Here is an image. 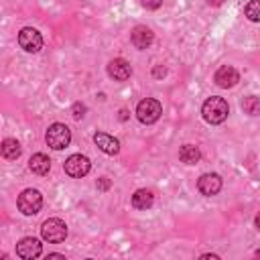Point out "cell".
Instances as JSON below:
<instances>
[{"label": "cell", "instance_id": "cell-5", "mask_svg": "<svg viewBox=\"0 0 260 260\" xmlns=\"http://www.w3.org/2000/svg\"><path fill=\"white\" fill-rule=\"evenodd\" d=\"M20 213L24 215H35L39 213V209L43 207V195L37 191V189H24L20 195H18V201H16Z\"/></svg>", "mask_w": 260, "mask_h": 260}, {"label": "cell", "instance_id": "cell-12", "mask_svg": "<svg viewBox=\"0 0 260 260\" xmlns=\"http://www.w3.org/2000/svg\"><path fill=\"white\" fill-rule=\"evenodd\" d=\"M213 79H215V83L219 87H234L240 81V73L232 65H223V67H219L215 71V77Z\"/></svg>", "mask_w": 260, "mask_h": 260}, {"label": "cell", "instance_id": "cell-13", "mask_svg": "<svg viewBox=\"0 0 260 260\" xmlns=\"http://www.w3.org/2000/svg\"><path fill=\"white\" fill-rule=\"evenodd\" d=\"M93 142H95L106 154H118V152H120V142H118V138H114V136H110V134H106V132H95V134H93Z\"/></svg>", "mask_w": 260, "mask_h": 260}, {"label": "cell", "instance_id": "cell-20", "mask_svg": "<svg viewBox=\"0 0 260 260\" xmlns=\"http://www.w3.org/2000/svg\"><path fill=\"white\" fill-rule=\"evenodd\" d=\"M71 114H73V118H75V120H81V118H83V114H85V106H83L81 102H75V104H73V108H71Z\"/></svg>", "mask_w": 260, "mask_h": 260}, {"label": "cell", "instance_id": "cell-19", "mask_svg": "<svg viewBox=\"0 0 260 260\" xmlns=\"http://www.w3.org/2000/svg\"><path fill=\"white\" fill-rule=\"evenodd\" d=\"M244 14L252 22H260V0H250L244 8Z\"/></svg>", "mask_w": 260, "mask_h": 260}, {"label": "cell", "instance_id": "cell-21", "mask_svg": "<svg viewBox=\"0 0 260 260\" xmlns=\"http://www.w3.org/2000/svg\"><path fill=\"white\" fill-rule=\"evenodd\" d=\"M140 4L144 8H148V10H156V8L162 6V0H140Z\"/></svg>", "mask_w": 260, "mask_h": 260}, {"label": "cell", "instance_id": "cell-16", "mask_svg": "<svg viewBox=\"0 0 260 260\" xmlns=\"http://www.w3.org/2000/svg\"><path fill=\"white\" fill-rule=\"evenodd\" d=\"M0 150H2V156L6 160H14L20 156V142L16 138H4Z\"/></svg>", "mask_w": 260, "mask_h": 260}, {"label": "cell", "instance_id": "cell-27", "mask_svg": "<svg viewBox=\"0 0 260 260\" xmlns=\"http://www.w3.org/2000/svg\"><path fill=\"white\" fill-rule=\"evenodd\" d=\"M254 223H256V228H258V230H260V213H258V215H256V219H254Z\"/></svg>", "mask_w": 260, "mask_h": 260}, {"label": "cell", "instance_id": "cell-28", "mask_svg": "<svg viewBox=\"0 0 260 260\" xmlns=\"http://www.w3.org/2000/svg\"><path fill=\"white\" fill-rule=\"evenodd\" d=\"M254 254H256V256H260V250H256V252H254Z\"/></svg>", "mask_w": 260, "mask_h": 260}, {"label": "cell", "instance_id": "cell-14", "mask_svg": "<svg viewBox=\"0 0 260 260\" xmlns=\"http://www.w3.org/2000/svg\"><path fill=\"white\" fill-rule=\"evenodd\" d=\"M28 169H30L35 175H47L49 169H51V158H49L47 154H43V152H37V154L30 156Z\"/></svg>", "mask_w": 260, "mask_h": 260}, {"label": "cell", "instance_id": "cell-4", "mask_svg": "<svg viewBox=\"0 0 260 260\" xmlns=\"http://www.w3.org/2000/svg\"><path fill=\"white\" fill-rule=\"evenodd\" d=\"M41 236L43 240L51 242V244H57V242H63L67 238V225L63 219L59 217H49L43 225H41Z\"/></svg>", "mask_w": 260, "mask_h": 260}, {"label": "cell", "instance_id": "cell-26", "mask_svg": "<svg viewBox=\"0 0 260 260\" xmlns=\"http://www.w3.org/2000/svg\"><path fill=\"white\" fill-rule=\"evenodd\" d=\"M49 258H65L63 254H57V252H53V254H49Z\"/></svg>", "mask_w": 260, "mask_h": 260}, {"label": "cell", "instance_id": "cell-24", "mask_svg": "<svg viewBox=\"0 0 260 260\" xmlns=\"http://www.w3.org/2000/svg\"><path fill=\"white\" fill-rule=\"evenodd\" d=\"M207 2H209V4H211V6H219V4H221V2H223V0H207Z\"/></svg>", "mask_w": 260, "mask_h": 260}, {"label": "cell", "instance_id": "cell-9", "mask_svg": "<svg viewBox=\"0 0 260 260\" xmlns=\"http://www.w3.org/2000/svg\"><path fill=\"white\" fill-rule=\"evenodd\" d=\"M16 254L22 258V260H35L43 254V246L37 238H22L18 244H16Z\"/></svg>", "mask_w": 260, "mask_h": 260}, {"label": "cell", "instance_id": "cell-23", "mask_svg": "<svg viewBox=\"0 0 260 260\" xmlns=\"http://www.w3.org/2000/svg\"><path fill=\"white\" fill-rule=\"evenodd\" d=\"M201 258H211V260H217V254H203Z\"/></svg>", "mask_w": 260, "mask_h": 260}, {"label": "cell", "instance_id": "cell-10", "mask_svg": "<svg viewBox=\"0 0 260 260\" xmlns=\"http://www.w3.org/2000/svg\"><path fill=\"white\" fill-rule=\"evenodd\" d=\"M130 73H132V67H130V63H128L126 59H122V57L112 59V61L108 63V75H110L112 79H116V81H126V79L130 77Z\"/></svg>", "mask_w": 260, "mask_h": 260}, {"label": "cell", "instance_id": "cell-6", "mask_svg": "<svg viewBox=\"0 0 260 260\" xmlns=\"http://www.w3.org/2000/svg\"><path fill=\"white\" fill-rule=\"evenodd\" d=\"M63 169H65V173H67L69 177L81 179V177H85V175L89 173L91 162H89V158L83 156V154H71V156L63 162Z\"/></svg>", "mask_w": 260, "mask_h": 260}, {"label": "cell", "instance_id": "cell-18", "mask_svg": "<svg viewBox=\"0 0 260 260\" xmlns=\"http://www.w3.org/2000/svg\"><path fill=\"white\" fill-rule=\"evenodd\" d=\"M242 110H244L246 114H250V116H258V114H260V98H256V95H246V98L242 100Z\"/></svg>", "mask_w": 260, "mask_h": 260}, {"label": "cell", "instance_id": "cell-2", "mask_svg": "<svg viewBox=\"0 0 260 260\" xmlns=\"http://www.w3.org/2000/svg\"><path fill=\"white\" fill-rule=\"evenodd\" d=\"M162 114V106L158 100L154 98H144L142 102H138L136 106V118L142 124H154Z\"/></svg>", "mask_w": 260, "mask_h": 260}, {"label": "cell", "instance_id": "cell-3", "mask_svg": "<svg viewBox=\"0 0 260 260\" xmlns=\"http://www.w3.org/2000/svg\"><path fill=\"white\" fill-rule=\"evenodd\" d=\"M45 140H47V144H49L51 148L61 150V148H65V146L71 142V130H69L65 124L55 122V124L49 126L47 134H45Z\"/></svg>", "mask_w": 260, "mask_h": 260}, {"label": "cell", "instance_id": "cell-22", "mask_svg": "<svg viewBox=\"0 0 260 260\" xmlns=\"http://www.w3.org/2000/svg\"><path fill=\"white\" fill-rule=\"evenodd\" d=\"M108 187H110V181L108 179H102L100 181V189H108Z\"/></svg>", "mask_w": 260, "mask_h": 260}, {"label": "cell", "instance_id": "cell-1", "mask_svg": "<svg viewBox=\"0 0 260 260\" xmlns=\"http://www.w3.org/2000/svg\"><path fill=\"white\" fill-rule=\"evenodd\" d=\"M201 114H203V120L209 122V124H221L228 114H230V106L223 98L219 95H211L203 102V108H201Z\"/></svg>", "mask_w": 260, "mask_h": 260}, {"label": "cell", "instance_id": "cell-15", "mask_svg": "<svg viewBox=\"0 0 260 260\" xmlns=\"http://www.w3.org/2000/svg\"><path fill=\"white\" fill-rule=\"evenodd\" d=\"M152 203H154V195H152L150 189H138V191H134L132 205L136 209H148V207H152Z\"/></svg>", "mask_w": 260, "mask_h": 260}, {"label": "cell", "instance_id": "cell-8", "mask_svg": "<svg viewBox=\"0 0 260 260\" xmlns=\"http://www.w3.org/2000/svg\"><path fill=\"white\" fill-rule=\"evenodd\" d=\"M197 189L201 195L205 197H211V195H217L221 191V177L217 173H205L197 179Z\"/></svg>", "mask_w": 260, "mask_h": 260}, {"label": "cell", "instance_id": "cell-25", "mask_svg": "<svg viewBox=\"0 0 260 260\" xmlns=\"http://www.w3.org/2000/svg\"><path fill=\"white\" fill-rule=\"evenodd\" d=\"M154 75H165V69H160V67H156V69H154Z\"/></svg>", "mask_w": 260, "mask_h": 260}, {"label": "cell", "instance_id": "cell-7", "mask_svg": "<svg viewBox=\"0 0 260 260\" xmlns=\"http://www.w3.org/2000/svg\"><path fill=\"white\" fill-rule=\"evenodd\" d=\"M18 45H20L26 53H37V51H41V47H43V37H41V32H39L37 28L24 26V28L18 32Z\"/></svg>", "mask_w": 260, "mask_h": 260}, {"label": "cell", "instance_id": "cell-11", "mask_svg": "<svg viewBox=\"0 0 260 260\" xmlns=\"http://www.w3.org/2000/svg\"><path fill=\"white\" fill-rule=\"evenodd\" d=\"M130 41H132V45L136 47V49H148L150 45H152V41H154V35H152V30L148 28V26H134V30H132V35H130Z\"/></svg>", "mask_w": 260, "mask_h": 260}, {"label": "cell", "instance_id": "cell-17", "mask_svg": "<svg viewBox=\"0 0 260 260\" xmlns=\"http://www.w3.org/2000/svg\"><path fill=\"white\" fill-rule=\"evenodd\" d=\"M179 158H181V162H185V165H195V162H199L201 152H199V148L193 146V144H183L181 150H179Z\"/></svg>", "mask_w": 260, "mask_h": 260}]
</instances>
